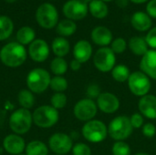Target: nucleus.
Wrapping results in <instances>:
<instances>
[{"label":"nucleus","mask_w":156,"mask_h":155,"mask_svg":"<svg viewBox=\"0 0 156 155\" xmlns=\"http://www.w3.org/2000/svg\"><path fill=\"white\" fill-rule=\"evenodd\" d=\"M27 58L25 46L18 42H9L0 50V60L8 68H18L24 64Z\"/></svg>","instance_id":"obj_1"},{"label":"nucleus","mask_w":156,"mask_h":155,"mask_svg":"<svg viewBox=\"0 0 156 155\" xmlns=\"http://www.w3.org/2000/svg\"><path fill=\"white\" fill-rule=\"evenodd\" d=\"M51 77L49 72L42 68H36L30 70L27 76V89L36 94L45 92L50 84Z\"/></svg>","instance_id":"obj_2"},{"label":"nucleus","mask_w":156,"mask_h":155,"mask_svg":"<svg viewBox=\"0 0 156 155\" xmlns=\"http://www.w3.org/2000/svg\"><path fill=\"white\" fill-rule=\"evenodd\" d=\"M133 130L130 117L120 115L110 122L108 125V135L115 142L125 141L132 135Z\"/></svg>","instance_id":"obj_3"},{"label":"nucleus","mask_w":156,"mask_h":155,"mask_svg":"<svg viewBox=\"0 0 156 155\" xmlns=\"http://www.w3.org/2000/svg\"><path fill=\"white\" fill-rule=\"evenodd\" d=\"M11 131L18 135H23L28 132L33 124L32 113L29 110L19 108L14 111L8 121Z\"/></svg>","instance_id":"obj_4"},{"label":"nucleus","mask_w":156,"mask_h":155,"mask_svg":"<svg viewBox=\"0 0 156 155\" xmlns=\"http://www.w3.org/2000/svg\"><path fill=\"white\" fill-rule=\"evenodd\" d=\"M33 123L41 129H48L56 125L59 120V112L51 105L37 107L32 113Z\"/></svg>","instance_id":"obj_5"},{"label":"nucleus","mask_w":156,"mask_h":155,"mask_svg":"<svg viewBox=\"0 0 156 155\" xmlns=\"http://www.w3.org/2000/svg\"><path fill=\"white\" fill-rule=\"evenodd\" d=\"M83 138L90 143H101L108 136V126L100 120H91L81 128Z\"/></svg>","instance_id":"obj_6"},{"label":"nucleus","mask_w":156,"mask_h":155,"mask_svg":"<svg viewBox=\"0 0 156 155\" xmlns=\"http://www.w3.org/2000/svg\"><path fill=\"white\" fill-rule=\"evenodd\" d=\"M127 83L130 91L139 98L149 94L152 87L151 79L141 70L132 72Z\"/></svg>","instance_id":"obj_7"},{"label":"nucleus","mask_w":156,"mask_h":155,"mask_svg":"<svg viewBox=\"0 0 156 155\" xmlns=\"http://www.w3.org/2000/svg\"><path fill=\"white\" fill-rule=\"evenodd\" d=\"M36 19L41 27L51 29L58 23V10L50 3H44L38 6L36 12Z\"/></svg>","instance_id":"obj_8"},{"label":"nucleus","mask_w":156,"mask_h":155,"mask_svg":"<svg viewBox=\"0 0 156 155\" xmlns=\"http://www.w3.org/2000/svg\"><path fill=\"white\" fill-rule=\"evenodd\" d=\"M93 65L101 72H111L116 65V54L109 47L100 48L93 55Z\"/></svg>","instance_id":"obj_9"},{"label":"nucleus","mask_w":156,"mask_h":155,"mask_svg":"<svg viewBox=\"0 0 156 155\" xmlns=\"http://www.w3.org/2000/svg\"><path fill=\"white\" fill-rule=\"evenodd\" d=\"M98 113L96 101L89 98H84L76 102L73 108V114L80 122H87L93 120Z\"/></svg>","instance_id":"obj_10"},{"label":"nucleus","mask_w":156,"mask_h":155,"mask_svg":"<svg viewBox=\"0 0 156 155\" xmlns=\"http://www.w3.org/2000/svg\"><path fill=\"white\" fill-rule=\"evenodd\" d=\"M73 139L70 135L64 132H56L48 139V148L56 155H66L71 152Z\"/></svg>","instance_id":"obj_11"},{"label":"nucleus","mask_w":156,"mask_h":155,"mask_svg":"<svg viewBox=\"0 0 156 155\" xmlns=\"http://www.w3.org/2000/svg\"><path fill=\"white\" fill-rule=\"evenodd\" d=\"M62 11L67 19L79 21L86 17L89 12V6L81 0H69L64 4Z\"/></svg>","instance_id":"obj_12"},{"label":"nucleus","mask_w":156,"mask_h":155,"mask_svg":"<svg viewBox=\"0 0 156 155\" xmlns=\"http://www.w3.org/2000/svg\"><path fill=\"white\" fill-rule=\"evenodd\" d=\"M98 110L105 114H113L118 111L121 106L119 98L112 92H101L96 100Z\"/></svg>","instance_id":"obj_13"},{"label":"nucleus","mask_w":156,"mask_h":155,"mask_svg":"<svg viewBox=\"0 0 156 155\" xmlns=\"http://www.w3.org/2000/svg\"><path fill=\"white\" fill-rule=\"evenodd\" d=\"M28 55L35 62H44L49 56V46L44 39L36 38L28 47Z\"/></svg>","instance_id":"obj_14"},{"label":"nucleus","mask_w":156,"mask_h":155,"mask_svg":"<svg viewBox=\"0 0 156 155\" xmlns=\"http://www.w3.org/2000/svg\"><path fill=\"white\" fill-rule=\"evenodd\" d=\"M26 145L25 140L21 135L16 133L8 134L3 140V148L8 154L18 155L23 153Z\"/></svg>","instance_id":"obj_15"},{"label":"nucleus","mask_w":156,"mask_h":155,"mask_svg":"<svg viewBox=\"0 0 156 155\" xmlns=\"http://www.w3.org/2000/svg\"><path fill=\"white\" fill-rule=\"evenodd\" d=\"M139 112L149 120H156V96L147 94L138 101Z\"/></svg>","instance_id":"obj_16"},{"label":"nucleus","mask_w":156,"mask_h":155,"mask_svg":"<svg viewBox=\"0 0 156 155\" xmlns=\"http://www.w3.org/2000/svg\"><path fill=\"white\" fill-rule=\"evenodd\" d=\"M90 37L92 42L101 48L108 47L113 40L112 31L104 26H95L91 31Z\"/></svg>","instance_id":"obj_17"},{"label":"nucleus","mask_w":156,"mask_h":155,"mask_svg":"<svg viewBox=\"0 0 156 155\" xmlns=\"http://www.w3.org/2000/svg\"><path fill=\"white\" fill-rule=\"evenodd\" d=\"M140 70L146 74L151 79L156 80V49H149L148 52L142 57Z\"/></svg>","instance_id":"obj_18"},{"label":"nucleus","mask_w":156,"mask_h":155,"mask_svg":"<svg viewBox=\"0 0 156 155\" xmlns=\"http://www.w3.org/2000/svg\"><path fill=\"white\" fill-rule=\"evenodd\" d=\"M72 52L74 58L83 64L90 59L93 49L91 44L88 40L80 39L74 45Z\"/></svg>","instance_id":"obj_19"},{"label":"nucleus","mask_w":156,"mask_h":155,"mask_svg":"<svg viewBox=\"0 0 156 155\" xmlns=\"http://www.w3.org/2000/svg\"><path fill=\"white\" fill-rule=\"evenodd\" d=\"M131 24L135 30L139 32H145L152 28L153 21L146 12L137 11L133 14L131 17Z\"/></svg>","instance_id":"obj_20"},{"label":"nucleus","mask_w":156,"mask_h":155,"mask_svg":"<svg viewBox=\"0 0 156 155\" xmlns=\"http://www.w3.org/2000/svg\"><path fill=\"white\" fill-rule=\"evenodd\" d=\"M128 47L133 55L139 57L144 56L149 50V46L145 40V37L139 36L131 37L128 42Z\"/></svg>","instance_id":"obj_21"},{"label":"nucleus","mask_w":156,"mask_h":155,"mask_svg":"<svg viewBox=\"0 0 156 155\" xmlns=\"http://www.w3.org/2000/svg\"><path fill=\"white\" fill-rule=\"evenodd\" d=\"M51 49L56 57L64 58L70 50V45L68 39L63 37H58L54 38L51 44Z\"/></svg>","instance_id":"obj_22"},{"label":"nucleus","mask_w":156,"mask_h":155,"mask_svg":"<svg viewBox=\"0 0 156 155\" xmlns=\"http://www.w3.org/2000/svg\"><path fill=\"white\" fill-rule=\"evenodd\" d=\"M89 12L91 16L98 19L105 18L109 14V7L105 2L101 0H92L89 5Z\"/></svg>","instance_id":"obj_23"},{"label":"nucleus","mask_w":156,"mask_h":155,"mask_svg":"<svg viewBox=\"0 0 156 155\" xmlns=\"http://www.w3.org/2000/svg\"><path fill=\"white\" fill-rule=\"evenodd\" d=\"M48 146L39 140H34L29 142L26 145L25 149L26 155H48Z\"/></svg>","instance_id":"obj_24"},{"label":"nucleus","mask_w":156,"mask_h":155,"mask_svg":"<svg viewBox=\"0 0 156 155\" xmlns=\"http://www.w3.org/2000/svg\"><path fill=\"white\" fill-rule=\"evenodd\" d=\"M56 31L60 37H69L77 31V25L75 21H72L70 19H63L58 23L56 26Z\"/></svg>","instance_id":"obj_25"},{"label":"nucleus","mask_w":156,"mask_h":155,"mask_svg":"<svg viewBox=\"0 0 156 155\" xmlns=\"http://www.w3.org/2000/svg\"><path fill=\"white\" fill-rule=\"evenodd\" d=\"M36 39V32L30 26H22L16 32V40L19 44L30 45Z\"/></svg>","instance_id":"obj_26"},{"label":"nucleus","mask_w":156,"mask_h":155,"mask_svg":"<svg viewBox=\"0 0 156 155\" xmlns=\"http://www.w3.org/2000/svg\"><path fill=\"white\" fill-rule=\"evenodd\" d=\"M131 73L132 72L130 71V69L124 64L115 65V67L111 71L112 79L119 83H124L128 81Z\"/></svg>","instance_id":"obj_27"},{"label":"nucleus","mask_w":156,"mask_h":155,"mask_svg":"<svg viewBox=\"0 0 156 155\" xmlns=\"http://www.w3.org/2000/svg\"><path fill=\"white\" fill-rule=\"evenodd\" d=\"M17 101L21 108L29 110L34 106L36 101L34 93L28 89H23L17 94Z\"/></svg>","instance_id":"obj_28"},{"label":"nucleus","mask_w":156,"mask_h":155,"mask_svg":"<svg viewBox=\"0 0 156 155\" xmlns=\"http://www.w3.org/2000/svg\"><path fill=\"white\" fill-rule=\"evenodd\" d=\"M14 23L10 17L0 16V41L7 39L13 33Z\"/></svg>","instance_id":"obj_29"},{"label":"nucleus","mask_w":156,"mask_h":155,"mask_svg":"<svg viewBox=\"0 0 156 155\" xmlns=\"http://www.w3.org/2000/svg\"><path fill=\"white\" fill-rule=\"evenodd\" d=\"M69 69V64L64 58L56 57L50 62V70L55 76H63Z\"/></svg>","instance_id":"obj_30"},{"label":"nucleus","mask_w":156,"mask_h":155,"mask_svg":"<svg viewBox=\"0 0 156 155\" xmlns=\"http://www.w3.org/2000/svg\"><path fill=\"white\" fill-rule=\"evenodd\" d=\"M49 87L55 92H64L65 90H67L69 83L67 79L63 76H54L53 78H51Z\"/></svg>","instance_id":"obj_31"},{"label":"nucleus","mask_w":156,"mask_h":155,"mask_svg":"<svg viewBox=\"0 0 156 155\" xmlns=\"http://www.w3.org/2000/svg\"><path fill=\"white\" fill-rule=\"evenodd\" d=\"M68 98L64 92H55L50 98V105L56 110H61L66 107Z\"/></svg>","instance_id":"obj_32"},{"label":"nucleus","mask_w":156,"mask_h":155,"mask_svg":"<svg viewBox=\"0 0 156 155\" xmlns=\"http://www.w3.org/2000/svg\"><path fill=\"white\" fill-rule=\"evenodd\" d=\"M112 155H131L132 149L125 141L114 142L112 146Z\"/></svg>","instance_id":"obj_33"},{"label":"nucleus","mask_w":156,"mask_h":155,"mask_svg":"<svg viewBox=\"0 0 156 155\" xmlns=\"http://www.w3.org/2000/svg\"><path fill=\"white\" fill-rule=\"evenodd\" d=\"M127 41L123 37H116L111 43V49L115 54H122L127 49Z\"/></svg>","instance_id":"obj_34"},{"label":"nucleus","mask_w":156,"mask_h":155,"mask_svg":"<svg viewBox=\"0 0 156 155\" xmlns=\"http://www.w3.org/2000/svg\"><path fill=\"white\" fill-rule=\"evenodd\" d=\"M72 155H91L90 147L84 143H78L72 147Z\"/></svg>","instance_id":"obj_35"},{"label":"nucleus","mask_w":156,"mask_h":155,"mask_svg":"<svg viewBox=\"0 0 156 155\" xmlns=\"http://www.w3.org/2000/svg\"><path fill=\"white\" fill-rule=\"evenodd\" d=\"M101 94V90L100 85L96 83H91L87 87V90H86L87 98L94 100H97Z\"/></svg>","instance_id":"obj_36"},{"label":"nucleus","mask_w":156,"mask_h":155,"mask_svg":"<svg viewBox=\"0 0 156 155\" xmlns=\"http://www.w3.org/2000/svg\"><path fill=\"white\" fill-rule=\"evenodd\" d=\"M130 122L133 129H141L144 124V117L140 113H133L130 117Z\"/></svg>","instance_id":"obj_37"},{"label":"nucleus","mask_w":156,"mask_h":155,"mask_svg":"<svg viewBox=\"0 0 156 155\" xmlns=\"http://www.w3.org/2000/svg\"><path fill=\"white\" fill-rule=\"evenodd\" d=\"M144 37L149 48L152 49H156V26L152 27Z\"/></svg>","instance_id":"obj_38"},{"label":"nucleus","mask_w":156,"mask_h":155,"mask_svg":"<svg viewBox=\"0 0 156 155\" xmlns=\"http://www.w3.org/2000/svg\"><path fill=\"white\" fill-rule=\"evenodd\" d=\"M142 132H143V134L146 138H153L156 134L155 125L152 122H147V123L144 124V126L142 128Z\"/></svg>","instance_id":"obj_39"},{"label":"nucleus","mask_w":156,"mask_h":155,"mask_svg":"<svg viewBox=\"0 0 156 155\" xmlns=\"http://www.w3.org/2000/svg\"><path fill=\"white\" fill-rule=\"evenodd\" d=\"M146 13L151 18L156 19V0H149L146 5Z\"/></svg>","instance_id":"obj_40"},{"label":"nucleus","mask_w":156,"mask_h":155,"mask_svg":"<svg viewBox=\"0 0 156 155\" xmlns=\"http://www.w3.org/2000/svg\"><path fill=\"white\" fill-rule=\"evenodd\" d=\"M81 65H82V63H80V61H78L77 59H72L71 61H70V63H69V68H70V69L71 70H73V71H78V70H80V69H81Z\"/></svg>","instance_id":"obj_41"},{"label":"nucleus","mask_w":156,"mask_h":155,"mask_svg":"<svg viewBox=\"0 0 156 155\" xmlns=\"http://www.w3.org/2000/svg\"><path fill=\"white\" fill-rule=\"evenodd\" d=\"M129 1H130V0H115L116 5H117L119 7H121V8H124V7L128 6Z\"/></svg>","instance_id":"obj_42"},{"label":"nucleus","mask_w":156,"mask_h":155,"mask_svg":"<svg viewBox=\"0 0 156 155\" xmlns=\"http://www.w3.org/2000/svg\"><path fill=\"white\" fill-rule=\"evenodd\" d=\"M130 1L134 3V4H144V3L148 2L149 0H130Z\"/></svg>","instance_id":"obj_43"},{"label":"nucleus","mask_w":156,"mask_h":155,"mask_svg":"<svg viewBox=\"0 0 156 155\" xmlns=\"http://www.w3.org/2000/svg\"><path fill=\"white\" fill-rule=\"evenodd\" d=\"M134 155H151V154H149V153H135Z\"/></svg>","instance_id":"obj_44"},{"label":"nucleus","mask_w":156,"mask_h":155,"mask_svg":"<svg viewBox=\"0 0 156 155\" xmlns=\"http://www.w3.org/2000/svg\"><path fill=\"white\" fill-rule=\"evenodd\" d=\"M81 1H82V2H84L85 4L89 5V4H90V2H91L92 0H81Z\"/></svg>","instance_id":"obj_45"},{"label":"nucleus","mask_w":156,"mask_h":155,"mask_svg":"<svg viewBox=\"0 0 156 155\" xmlns=\"http://www.w3.org/2000/svg\"><path fill=\"white\" fill-rule=\"evenodd\" d=\"M5 2H7V3H14V2H16V0H5Z\"/></svg>","instance_id":"obj_46"},{"label":"nucleus","mask_w":156,"mask_h":155,"mask_svg":"<svg viewBox=\"0 0 156 155\" xmlns=\"http://www.w3.org/2000/svg\"><path fill=\"white\" fill-rule=\"evenodd\" d=\"M101 1H103V2H112V1H113V0H101Z\"/></svg>","instance_id":"obj_47"},{"label":"nucleus","mask_w":156,"mask_h":155,"mask_svg":"<svg viewBox=\"0 0 156 155\" xmlns=\"http://www.w3.org/2000/svg\"><path fill=\"white\" fill-rule=\"evenodd\" d=\"M18 155H26V153L24 154V153H21V154H18Z\"/></svg>","instance_id":"obj_48"}]
</instances>
